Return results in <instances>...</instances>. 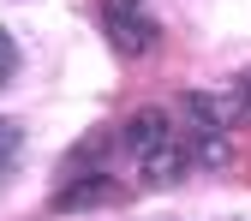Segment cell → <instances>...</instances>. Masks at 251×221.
Here are the masks:
<instances>
[{"label": "cell", "instance_id": "2", "mask_svg": "<svg viewBox=\"0 0 251 221\" xmlns=\"http://www.w3.org/2000/svg\"><path fill=\"white\" fill-rule=\"evenodd\" d=\"M108 30L126 54H144L155 42V18L144 12V0H108Z\"/></svg>", "mask_w": 251, "mask_h": 221}, {"label": "cell", "instance_id": "1", "mask_svg": "<svg viewBox=\"0 0 251 221\" xmlns=\"http://www.w3.org/2000/svg\"><path fill=\"white\" fill-rule=\"evenodd\" d=\"M126 155L138 162V173H144L150 185H174V179L185 173V144H179V132H174V120L155 114V108H144L132 125H126Z\"/></svg>", "mask_w": 251, "mask_h": 221}, {"label": "cell", "instance_id": "4", "mask_svg": "<svg viewBox=\"0 0 251 221\" xmlns=\"http://www.w3.org/2000/svg\"><path fill=\"white\" fill-rule=\"evenodd\" d=\"M12 66H18V48H12V36H6V30H0V84L12 78Z\"/></svg>", "mask_w": 251, "mask_h": 221}, {"label": "cell", "instance_id": "3", "mask_svg": "<svg viewBox=\"0 0 251 221\" xmlns=\"http://www.w3.org/2000/svg\"><path fill=\"white\" fill-rule=\"evenodd\" d=\"M12 162H18V125H12V120H0V173H6Z\"/></svg>", "mask_w": 251, "mask_h": 221}]
</instances>
